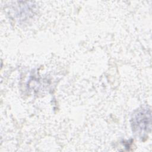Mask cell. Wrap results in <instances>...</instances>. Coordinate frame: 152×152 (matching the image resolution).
Here are the masks:
<instances>
[{"mask_svg":"<svg viewBox=\"0 0 152 152\" xmlns=\"http://www.w3.org/2000/svg\"><path fill=\"white\" fill-rule=\"evenodd\" d=\"M150 110L147 108L138 110L132 117V128L134 133L144 137L150 129Z\"/></svg>","mask_w":152,"mask_h":152,"instance_id":"6da1fadb","label":"cell"}]
</instances>
